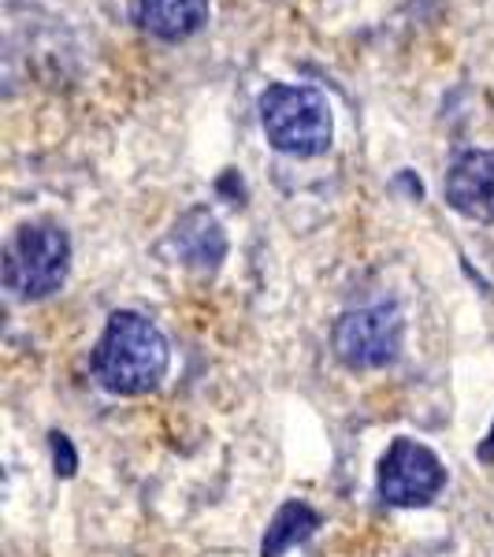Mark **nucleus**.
<instances>
[{"instance_id":"obj_8","label":"nucleus","mask_w":494,"mask_h":557,"mask_svg":"<svg viewBox=\"0 0 494 557\" xmlns=\"http://www.w3.org/2000/svg\"><path fill=\"white\" fill-rule=\"evenodd\" d=\"M212 0H134V20L160 41H186L209 23Z\"/></svg>"},{"instance_id":"obj_9","label":"nucleus","mask_w":494,"mask_h":557,"mask_svg":"<svg viewBox=\"0 0 494 557\" xmlns=\"http://www.w3.org/2000/svg\"><path fill=\"white\" fill-rule=\"evenodd\" d=\"M320 528V513L305 502H286L280 506V513L272 517L264 532V543H260V557H283L291 546L305 543L312 532Z\"/></svg>"},{"instance_id":"obj_10","label":"nucleus","mask_w":494,"mask_h":557,"mask_svg":"<svg viewBox=\"0 0 494 557\" xmlns=\"http://www.w3.org/2000/svg\"><path fill=\"white\" fill-rule=\"evenodd\" d=\"M49 446H52V469H57V475L71 480V475H75V469H78V454H75V446H71V438L60 435V431H52Z\"/></svg>"},{"instance_id":"obj_2","label":"nucleus","mask_w":494,"mask_h":557,"mask_svg":"<svg viewBox=\"0 0 494 557\" xmlns=\"http://www.w3.org/2000/svg\"><path fill=\"white\" fill-rule=\"evenodd\" d=\"M260 131L268 146L283 157L312 160L323 157L335 141V115H331L328 97L317 86L301 83H275L260 94L257 101Z\"/></svg>"},{"instance_id":"obj_3","label":"nucleus","mask_w":494,"mask_h":557,"mask_svg":"<svg viewBox=\"0 0 494 557\" xmlns=\"http://www.w3.org/2000/svg\"><path fill=\"white\" fill-rule=\"evenodd\" d=\"M4 286L20 301H45L64 290L71 272V238L60 223H23L4 246Z\"/></svg>"},{"instance_id":"obj_7","label":"nucleus","mask_w":494,"mask_h":557,"mask_svg":"<svg viewBox=\"0 0 494 557\" xmlns=\"http://www.w3.org/2000/svg\"><path fill=\"white\" fill-rule=\"evenodd\" d=\"M172 249L183 268H190L197 275H212L227 260V235H223L220 220L209 209H190L178 215V223L172 227Z\"/></svg>"},{"instance_id":"obj_1","label":"nucleus","mask_w":494,"mask_h":557,"mask_svg":"<svg viewBox=\"0 0 494 557\" xmlns=\"http://www.w3.org/2000/svg\"><path fill=\"white\" fill-rule=\"evenodd\" d=\"M168 364H172V349H168L164 331L134 309L112 312L94 354H89L94 380L120 398H138V394L157 391L168 375Z\"/></svg>"},{"instance_id":"obj_4","label":"nucleus","mask_w":494,"mask_h":557,"mask_svg":"<svg viewBox=\"0 0 494 557\" xmlns=\"http://www.w3.org/2000/svg\"><path fill=\"white\" fill-rule=\"evenodd\" d=\"M331 346L335 357L354 372H368V368H387L402 357L406 346V320L394 305H365V309H349L338 317L335 331H331Z\"/></svg>"},{"instance_id":"obj_6","label":"nucleus","mask_w":494,"mask_h":557,"mask_svg":"<svg viewBox=\"0 0 494 557\" xmlns=\"http://www.w3.org/2000/svg\"><path fill=\"white\" fill-rule=\"evenodd\" d=\"M446 205L476 223H494V149H465L443 183Z\"/></svg>"},{"instance_id":"obj_5","label":"nucleus","mask_w":494,"mask_h":557,"mask_svg":"<svg viewBox=\"0 0 494 557\" xmlns=\"http://www.w3.org/2000/svg\"><path fill=\"white\" fill-rule=\"evenodd\" d=\"M375 487L387 506L398 509H420L439 498L446 487V469L431 446L417 443V438H394L391 450L383 454Z\"/></svg>"}]
</instances>
